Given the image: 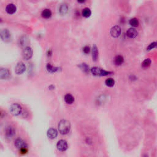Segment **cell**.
<instances>
[{"label":"cell","instance_id":"obj_1","mask_svg":"<svg viewBox=\"0 0 157 157\" xmlns=\"http://www.w3.org/2000/svg\"><path fill=\"white\" fill-rule=\"evenodd\" d=\"M58 129L61 135H66L69 132L71 129V124L66 120H61L58 125Z\"/></svg>","mask_w":157,"mask_h":157},{"label":"cell","instance_id":"obj_2","mask_svg":"<svg viewBox=\"0 0 157 157\" xmlns=\"http://www.w3.org/2000/svg\"><path fill=\"white\" fill-rule=\"evenodd\" d=\"M91 72L93 75L97 76H105L109 75L112 73V72L107 71L104 70L101 68H98V67L92 68L91 69Z\"/></svg>","mask_w":157,"mask_h":157},{"label":"cell","instance_id":"obj_3","mask_svg":"<svg viewBox=\"0 0 157 157\" xmlns=\"http://www.w3.org/2000/svg\"><path fill=\"white\" fill-rule=\"evenodd\" d=\"M9 111L13 116H19L22 112V107L19 104L14 103L10 107Z\"/></svg>","mask_w":157,"mask_h":157},{"label":"cell","instance_id":"obj_4","mask_svg":"<svg viewBox=\"0 0 157 157\" xmlns=\"http://www.w3.org/2000/svg\"><path fill=\"white\" fill-rule=\"evenodd\" d=\"M0 38L3 41L8 42L11 40V33L7 29H2L0 30Z\"/></svg>","mask_w":157,"mask_h":157},{"label":"cell","instance_id":"obj_5","mask_svg":"<svg viewBox=\"0 0 157 157\" xmlns=\"http://www.w3.org/2000/svg\"><path fill=\"white\" fill-rule=\"evenodd\" d=\"M23 58L25 60H28L32 57L33 56V50L30 47L26 46L24 48L22 52Z\"/></svg>","mask_w":157,"mask_h":157},{"label":"cell","instance_id":"obj_6","mask_svg":"<svg viewBox=\"0 0 157 157\" xmlns=\"http://www.w3.org/2000/svg\"><path fill=\"white\" fill-rule=\"evenodd\" d=\"M15 135H16V129L14 126H9L6 128L5 130V136L6 139H12L15 136Z\"/></svg>","mask_w":157,"mask_h":157},{"label":"cell","instance_id":"obj_7","mask_svg":"<svg viewBox=\"0 0 157 157\" xmlns=\"http://www.w3.org/2000/svg\"><path fill=\"white\" fill-rule=\"evenodd\" d=\"M14 146L17 149H20L22 148H28V144L21 138H17L14 141Z\"/></svg>","mask_w":157,"mask_h":157},{"label":"cell","instance_id":"obj_8","mask_svg":"<svg viewBox=\"0 0 157 157\" xmlns=\"http://www.w3.org/2000/svg\"><path fill=\"white\" fill-rule=\"evenodd\" d=\"M68 147V143L65 140H63V139H61V140H59L57 144V148L58 150L60 152L66 151Z\"/></svg>","mask_w":157,"mask_h":157},{"label":"cell","instance_id":"obj_9","mask_svg":"<svg viewBox=\"0 0 157 157\" xmlns=\"http://www.w3.org/2000/svg\"><path fill=\"white\" fill-rule=\"evenodd\" d=\"M121 28L119 26H118V25H116V26H113V27L111 29L110 34H111V35L113 38H118L120 35H121Z\"/></svg>","mask_w":157,"mask_h":157},{"label":"cell","instance_id":"obj_10","mask_svg":"<svg viewBox=\"0 0 157 157\" xmlns=\"http://www.w3.org/2000/svg\"><path fill=\"white\" fill-rule=\"evenodd\" d=\"M26 70V66L23 62H19L15 68V71L16 74H21Z\"/></svg>","mask_w":157,"mask_h":157},{"label":"cell","instance_id":"obj_11","mask_svg":"<svg viewBox=\"0 0 157 157\" xmlns=\"http://www.w3.org/2000/svg\"><path fill=\"white\" fill-rule=\"evenodd\" d=\"M11 73L7 68H0V79H7L10 77Z\"/></svg>","mask_w":157,"mask_h":157},{"label":"cell","instance_id":"obj_12","mask_svg":"<svg viewBox=\"0 0 157 157\" xmlns=\"http://www.w3.org/2000/svg\"><path fill=\"white\" fill-rule=\"evenodd\" d=\"M47 135L50 139H54L57 137L58 131H57L56 129L54 128H50V129L48 130Z\"/></svg>","mask_w":157,"mask_h":157},{"label":"cell","instance_id":"obj_13","mask_svg":"<svg viewBox=\"0 0 157 157\" xmlns=\"http://www.w3.org/2000/svg\"><path fill=\"white\" fill-rule=\"evenodd\" d=\"M126 35L129 38H136L137 36V31L135 28H131L128 30V31H126Z\"/></svg>","mask_w":157,"mask_h":157},{"label":"cell","instance_id":"obj_14","mask_svg":"<svg viewBox=\"0 0 157 157\" xmlns=\"http://www.w3.org/2000/svg\"><path fill=\"white\" fill-rule=\"evenodd\" d=\"M16 6L14 4H9L6 7V11L9 14H13L16 11Z\"/></svg>","mask_w":157,"mask_h":157},{"label":"cell","instance_id":"obj_15","mask_svg":"<svg viewBox=\"0 0 157 157\" xmlns=\"http://www.w3.org/2000/svg\"><path fill=\"white\" fill-rule=\"evenodd\" d=\"M98 48H97V45H94L93 47V49H92V59L94 61H97V59H98Z\"/></svg>","mask_w":157,"mask_h":157},{"label":"cell","instance_id":"obj_16","mask_svg":"<svg viewBox=\"0 0 157 157\" xmlns=\"http://www.w3.org/2000/svg\"><path fill=\"white\" fill-rule=\"evenodd\" d=\"M64 101L66 102V103H67L68 104H71L74 102V98L73 97V96L71 94H66L64 96Z\"/></svg>","mask_w":157,"mask_h":157},{"label":"cell","instance_id":"obj_17","mask_svg":"<svg viewBox=\"0 0 157 157\" xmlns=\"http://www.w3.org/2000/svg\"><path fill=\"white\" fill-rule=\"evenodd\" d=\"M124 62V58L121 55H117L114 59V63L116 65L120 66Z\"/></svg>","mask_w":157,"mask_h":157},{"label":"cell","instance_id":"obj_18","mask_svg":"<svg viewBox=\"0 0 157 157\" xmlns=\"http://www.w3.org/2000/svg\"><path fill=\"white\" fill-rule=\"evenodd\" d=\"M59 11L61 15L66 14L68 11V6L66 4H63L59 7Z\"/></svg>","mask_w":157,"mask_h":157},{"label":"cell","instance_id":"obj_19","mask_svg":"<svg viewBox=\"0 0 157 157\" xmlns=\"http://www.w3.org/2000/svg\"><path fill=\"white\" fill-rule=\"evenodd\" d=\"M46 68H47V70L49 73H55V72L57 71L59 69L58 67L54 66L52 65V64H50V63H48V64H47Z\"/></svg>","mask_w":157,"mask_h":157},{"label":"cell","instance_id":"obj_20","mask_svg":"<svg viewBox=\"0 0 157 157\" xmlns=\"http://www.w3.org/2000/svg\"><path fill=\"white\" fill-rule=\"evenodd\" d=\"M42 16L45 19H49L51 17L52 12L49 9H45L42 12Z\"/></svg>","mask_w":157,"mask_h":157},{"label":"cell","instance_id":"obj_21","mask_svg":"<svg viewBox=\"0 0 157 157\" xmlns=\"http://www.w3.org/2000/svg\"><path fill=\"white\" fill-rule=\"evenodd\" d=\"M29 39L28 38L27 36H21L20 38V44L21 46H26L28 44Z\"/></svg>","mask_w":157,"mask_h":157},{"label":"cell","instance_id":"obj_22","mask_svg":"<svg viewBox=\"0 0 157 157\" xmlns=\"http://www.w3.org/2000/svg\"><path fill=\"white\" fill-rule=\"evenodd\" d=\"M82 14L83 17L87 18V17H89L90 16H91V14H92V11H91V10L89 8L86 7V8L83 9V11H82Z\"/></svg>","mask_w":157,"mask_h":157},{"label":"cell","instance_id":"obj_23","mask_svg":"<svg viewBox=\"0 0 157 157\" xmlns=\"http://www.w3.org/2000/svg\"><path fill=\"white\" fill-rule=\"evenodd\" d=\"M152 63V61L151 59H145L144 61L142 63V68H149V66H150Z\"/></svg>","mask_w":157,"mask_h":157},{"label":"cell","instance_id":"obj_24","mask_svg":"<svg viewBox=\"0 0 157 157\" xmlns=\"http://www.w3.org/2000/svg\"><path fill=\"white\" fill-rule=\"evenodd\" d=\"M130 25H131L133 27H137V26H139V20H138L136 18H132L130 20V21H129Z\"/></svg>","mask_w":157,"mask_h":157},{"label":"cell","instance_id":"obj_25","mask_svg":"<svg viewBox=\"0 0 157 157\" xmlns=\"http://www.w3.org/2000/svg\"><path fill=\"white\" fill-rule=\"evenodd\" d=\"M105 83L109 87H112L115 84V81L113 78H108L105 81Z\"/></svg>","mask_w":157,"mask_h":157},{"label":"cell","instance_id":"obj_26","mask_svg":"<svg viewBox=\"0 0 157 157\" xmlns=\"http://www.w3.org/2000/svg\"><path fill=\"white\" fill-rule=\"evenodd\" d=\"M79 66L80 68V69H82V71H83V72H85V73H87L89 71V66H88L86 63H82V64H81Z\"/></svg>","mask_w":157,"mask_h":157},{"label":"cell","instance_id":"obj_27","mask_svg":"<svg viewBox=\"0 0 157 157\" xmlns=\"http://www.w3.org/2000/svg\"><path fill=\"white\" fill-rule=\"evenodd\" d=\"M157 46V42H152L151 43V44H150V45H149V46L147 47V50H148V51H149V50H152V49H154L155 47H156Z\"/></svg>","mask_w":157,"mask_h":157},{"label":"cell","instance_id":"obj_28","mask_svg":"<svg viewBox=\"0 0 157 157\" xmlns=\"http://www.w3.org/2000/svg\"><path fill=\"white\" fill-rule=\"evenodd\" d=\"M28 152V148H22L19 149V153L21 155H26Z\"/></svg>","mask_w":157,"mask_h":157},{"label":"cell","instance_id":"obj_29","mask_svg":"<svg viewBox=\"0 0 157 157\" xmlns=\"http://www.w3.org/2000/svg\"><path fill=\"white\" fill-rule=\"evenodd\" d=\"M83 51L85 54H89V52H90V48L89 46H87V45H86V46H85L84 47H83Z\"/></svg>","mask_w":157,"mask_h":157},{"label":"cell","instance_id":"obj_30","mask_svg":"<svg viewBox=\"0 0 157 157\" xmlns=\"http://www.w3.org/2000/svg\"><path fill=\"white\" fill-rule=\"evenodd\" d=\"M54 88H55V87H54V85H50L49 87V88L50 90H53V89H54Z\"/></svg>","mask_w":157,"mask_h":157},{"label":"cell","instance_id":"obj_31","mask_svg":"<svg viewBox=\"0 0 157 157\" xmlns=\"http://www.w3.org/2000/svg\"><path fill=\"white\" fill-rule=\"evenodd\" d=\"M78 2H84L85 1H78Z\"/></svg>","mask_w":157,"mask_h":157},{"label":"cell","instance_id":"obj_32","mask_svg":"<svg viewBox=\"0 0 157 157\" xmlns=\"http://www.w3.org/2000/svg\"><path fill=\"white\" fill-rule=\"evenodd\" d=\"M1 21H2V19H1L0 18V22H1Z\"/></svg>","mask_w":157,"mask_h":157},{"label":"cell","instance_id":"obj_33","mask_svg":"<svg viewBox=\"0 0 157 157\" xmlns=\"http://www.w3.org/2000/svg\"><path fill=\"white\" fill-rule=\"evenodd\" d=\"M1 116V112L0 111V116Z\"/></svg>","mask_w":157,"mask_h":157}]
</instances>
